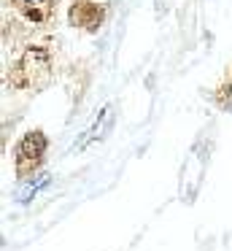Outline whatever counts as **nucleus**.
<instances>
[{
    "mask_svg": "<svg viewBox=\"0 0 232 251\" xmlns=\"http://www.w3.org/2000/svg\"><path fill=\"white\" fill-rule=\"evenodd\" d=\"M43 149H46V138H43L41 130L35 132H27L22 138V143L16 146V173L25 176L30 173L32 168L41 165V157H43Z\"/></svg>",
    "mask_w": 232,
    "mask_h": 251,
    "instance_id": "1",
    "label": "nucleus"
},
{
    "mask_svg": "<svg viewBox=\"0 0 232 251\" xmlns=\"http://www.w3.org/2000/svg\"><path fill=\"white\" fill-rule=\"evenodd\" d=\"M14 3L30 22H46L49 14H52L54 0H14Z\"/></svg>",
    "mask_w": 232,
    "mask_h": 251,
    "instance_id": "2",
    "label": "nucleus"
}]
</instances>
